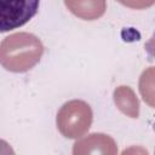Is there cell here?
Masks as SVG:
<instances>
[{
	"mask_svg": "<svg viewBox=\"0 0 155 155\" xmlns=\"http://www.w3.org/2000/svg\"><path fill=\"white\" fill-rule=\"evenodd\" d=\"M144 48H145L147 53L149 54V57L155 58V31H154V34L151 35V38L145 42Z\"/></svg>",
	"mask_w": 155,
	"mask_h": 155,
	"instance_id": "8",
	"label": "cell"
},
{
	"mask_svg": "<svg viewBox=\"0 0 155 155\" xmlns=\"http://www.w3.org/2000/svg\"><path fill=\"white\" fill-rule=\"evenodd\" d=\"M40 0H0V31L6 33L28 23L38 12Z\"/></svg>",
	"mask_w": 155,
	"mask_h": 155,
	"instance_id": "3",
	"label": "cell"
},
{
	"mask_svg": "<svg viewBox=\"0 0 155 155\" xmlns=\"http://www.w3.org/2000/svg\"><path fill=\"white\" fill-rule=\"evenodd\" d=\"M42 53L44 46L39 38L30 33H15L1 41L0 62L8 71L24 73L40 61Z\"/></svg>",
	"mask_w": 155,
	"mask_h": 155,
	"instance_id": "1",
	"label": "cell"
},
{
	"mask_svg": "<svg viewBox=\"0 0 155 155\" xmlns=\"http://www.w3.org/2000/svg\"><path fill=\"white\" fill-rule=\"evenodd\" d=\"M64 2L71 13L86 21L99 18L107 8L105 0H64Z\"/></svg>",
	"mask_w": 155,
	"mask_h": 155,
	"instance_id": "4",
	"label": "cell"
},
{
	"mask_svg": "<svg viewBox=\"0 0 155 155\" xmlns=\"http://www.w3.org/2000/svg\"><path fill=\"white\" fill-rule=\"evenodd\" d=\"M114 101L122 113L130 115L131 117L138 116V99L136 98L133 91L127 86H120L115 90Z\"/></svg>",
	"mask_w": 155,
	"mask_h": 155,
	"instance_id": "5",
	"label": "cell"
},
{
	"mask_svg": "<svg viewBox=\"0 0 155 155\" xmlns=\"http://www.w3.org/2000/svg\"><path fill=\"white\" fill-rule=\"evenodd\" d=\"M116 1H119L120 4H122L127 7L136 8V10L147 8L155 4V0H116Z\"/></svg>",
	"mask_w": 155,
	"mask_h": 155,
	"instance_id": "7",
	"label": "cell"
},
{
	"mask_svg": "<svg viewBox=\"0 0 155 155\" xmlns=\"http://www.w3.org/2000/svg\"><path fill=\"white\" fill-rule=\"evenodd\" d=\"M92 122L91 107L80 99L63 104L57 114V127L67 138H79L86 133Z\"/></svg>",
	"mask_w": 155,
	"mask_h": 155,
	"instance_id": "2",
	"label": "cell"
},
{
	"mask_svg": "<svg viewBox=\"0 0 155 155\" xmlns=\"http://www.w3.org/2000/svg\"><path fill=\"white\" fill-rule=\"evenodd\" d=\"M139 92L147 104L155 108V67L145 69L139 78Z\"/></svg>",
	"mask_w": 155,
	"mask_h": 155,
	"instance_id": "6",
	"label": "cell"
}]
</instances>
